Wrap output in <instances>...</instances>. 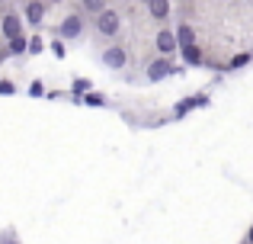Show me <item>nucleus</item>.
Wrapping results in <instances>:
<instances>
[{"label": "nucleus", "instance_id": "obj_1", "mask_svg": "<svg viewBox=\"0 0 253 244\" xmlns=\"http://www.w3.org/2000/svg\"><path fill=\"white\" fill-rule=\"evenodd\" d=\"M199 106H209V97H205V94H196V97L179 100L176 106H173V116H176V119H183L186 113H192V109H199Z\"/></svg>", "mask_w": 253, "mask_h": 244}, {"label": "nucleus", "instance_id": "obj_2", "mask_svg": "<svg viewBox=\"0 0 253 244\" xmlns=\"http://www.w3.org/2000/svg\"><path fill=\"white\" fill-rule=\"evenodd\" d=\"M103 64H106V68H112V71H119V68L128 64V55H125L122 45H109V49L103 51Z\"/></svg>", "mask_w": 253, "mask_h": 244}, {"label": "nucleus", "instance_id": "obj_3", "mask_svg": "<svg viewBox=\"0 0 253 244\" xmlns=\"http://www.w3.org/2000/svg\"><path fill=\"white\" fill-rule=\"evenodd\" d=\"M176 49H179V42H176V29H161V32H157V51H161L164 58L173 55Z\"/></svg>", "mask_w": 253, "mask_h": 244}, {"label": "nucleus", "instance_id": "obj_4", "mask_svg": "<svg viewBox=\"0 0 253 244\" xmlns=\"http://www.w3.org/2000/svg\"><path fill=\"white\" fill-rule=\"evenodd\" d=\"M176 64H170L167 61V58H157V61H151L148 64V77H151V81H164V77H167V74H176Z\"/></svg>", "mask_w": 253, "mask_h": 244}, {"label": "nucleus", "instance_id": "obj_5", "mask_svg": "<svg viewBox=\"0 0 253 244\" xmlns=\"http://www.w3.org/2000/svg\"><path fill=\"white\" fill-rule=\"evenodd\" d=\"M119 26H122V23H119V13H112V10H103V13H99L96 29L103 32V36H116V32H119Z\"/></svg>", "mask_w": 253, "mask_h": 244}, {"label": "nucleus", "instance_id": "obj_6", "mask_svg": "<svg viewBox=\"0 0 253 244\" xmlns=\"http://www.w3.org/2000/svg\"><path fill=\"white\" fill-rule=\"evenodd\" d=\"M81 32H84V19L77 16V13L68 16V19H61V26H58V36H61V39H77Z\"/></svg>", "mask_w": 253, "mask_h": 244}, {"label": "nucleus", "instance_id": "obj_7", "mask_svg": "<svg viewBox=\"0 0 253 244\" xmlns=\"http://www.w3.org/2000/svg\"><path fill=\"white\" fill-rule=\"evenodd\" d=\"M42 19H45V3L42 0H29V3H26V23L39 26Z\"/></svg>", "mask_w": 253, "mask_h": 244}, {"label": "nucleus", "instance_id": "obj_8", "mask_svg": "<svg viewBox=\"0 0 253 244\" xmlns=\"http://www.w3.org/2000/svg\"><path fill=\"white\" fill-rule=\"evenodd\" d=\"M0 29H3L6 39H16V36H23V19H19L16 13H10V16H3V26H0Z\"/></svg>", "mask_w": 253, "mask_h": 244}, {"label": "nucleus", "instance_id": "obj_9", "mask_svg": "<svg viewBox=\"0 0 253 244\" xmlns=\"http://www.w3.org/2000/svg\"><path fill=\"white\" fill-rule=\"evenodd\" d=\"M176 42H179V49H189V45H196V29H192L189 23H179V26H176Z\"/></svg>", "mask_w": 253, "mask_h": 244}, {"label": "nucleus", "instance_id": "obj_10", "mask_svg": "<svg viewBox=\"0 0 253 244\" xmlns=\"http://www.w3.org/2000/svg\"><path fill=\"white\" fill-rule=\"evenodd\" d=\"M179 55H183V61H186V64H192V68L205 61V58H202V49H199V45H189V49H179Z\"/></svg>", "mask_w": 253, "mask_h": 244}, {"label": "nucleus", "instance_id": "obj_11", "mask_svg": "<svg viewBox=\"0 0 253 244\" xmlns=\"http://www.w3.org/2000/svg\"><path fill=\"white\" fill-rule=\"evenodd\" d=\"M148 10H151V16H154V19H167L170 3H167V0H148Z\"/></svg>", "mask_w": 253, "mask_h": 244}, {"label": "nucleus", "instance_id": "obj_12", "mask_svg": "<svg viewBox=\"0 0 253 244\" xmlns=\"http://www.w3.org/2000/svg\"><path fill=\"white\" fill-rule=\"evenodd\" d=\"M10 55H23V51H29V39L26 36H16V39H10Z\"/></svg>", "mask_w": 253, "mask_h": 244}, {"label": "nucleus", "instance_id": "obj_13", "mask_svg": "<svg viewBox=\"0 0 253 244\" xmlns=\"http://www.w3.org/2000/svg\"><path fill=\"white\" fill-rule=\"evenodd\" d=\"M84 103H86V106H106V97L96 94V90H90V94L84 97Z\"/></svg>", "mask_w": 253, "mask_h": 244}, {"label": "nucleus", "instance_id": "obj_14", "mask_svg": "<svg viewBox=\"0 0 253 244\" xmlns=\"http://www.w3.org/2000/svg\"><path fill=\"white\" fill-rule=\"evenodd\" d=\"M84 10H86V13H96V16H99V13L106 10V0H84Z\"/></svg>", "mask_w": 253, "mask_h": 244}, {"label": "nucleus", "instance_id": "obj_15", "mask_svg": "<svg viewBox=\"0 0 253 244\" xmlns=\"http://www.w3.org/2000/svg\"><path fill=\"white\" fill-rule=\"evenodd\" d=\"M247 64H250V55H234L228 68H231V71H237V68H247Z\"/></svg>", "mask_w": 253, "mask_h": 244}, {"label": "nucleus", "instance_id": "obj_16", "mask_svg": "<svg viewBox=\"0 0 253 244\" xmlns=\"http://www.w3.org/2000/svg\"><path fill=\"white\" fill-rule=\"evenodd\" d=\"M74 100H81V94H86V90H90V81H74Z\"/></svg>", "mask_w": 253, "mask_h": 244}, {"label": "nucleus", "instance_id": "obj_17", "mask_svg": "<svg viewBox=\"0 0 253 244\" xmlns=\"http://www.w3.org/2000/svg\"><path fill=\"white\" fill-rule=\"evenodd\" d=\"M42 94H45L42 81H32V84H29V97H42Z\"/></svg>", "mask_w": 253, "mask_h": 244}, {"label": "nucleus", "instance_id": "obj_18", "mask_svg": "<svg viewBox=\"0 0 253 244\" xmlns=\"http://www.w3.org/2000/svg\"><path fill=\"white\" fill-rule=\"evenodd\" d=\"M45 45H42V39H29V55H39Z\"/></svg>", "mask_w": 253, "mask_h": 244}, {"label": "nucleus", "instance_id": "obj_19", "mask_svg": "<svg viewBox=\"0 0 253 244\" xmlns=\"http://www.w3.org/2000/svg\"><path fill=\"white\" fill-rule=\"evenodd\" d=\"M0 94H3V97H10V94H16V87H13L10 81H0Z\"/></svg>", "mask_w": 253, "mask_h": 244}, {"label": "nucleus", "instance_id": "obj_20", "mask_svg": "<svg viewBox=\"0 0 253 244\" xmlns=\"http://www.w3.org/2000/svg\"><path fill=\"white\" fill-rule=\"evenodd\" d=\"M51 49H55V55H58V58H64V45L58 42V39H55V42H51Z\"/></svg>", "mask_w": 253, "mask_h": 244}, {"label": "nucleus", "instance_id": "obj_21", "mask_svg": "<svg viewBox=\"0 0 253 244\" xmlns=\"http://www.w3.org/2000/svg\"><path fill=\"white\" fill-rule=\"evenodd\" d=\"M6 244H19V241H16V235H10V238H6Z\"/></svg>", "mask_w": 253, "mask_h": 244}, {"label": "nucleus", "instance_id": "obj_22", "mask_svg": "<svg viewBox=\"0 0 253 244\" xmlns=\"http://www.w3.org/2000/svg\"><path fill=\"white\" fill-rule=\"evenodd\" d=\"M247 238H250V244H253V228H250V235H247Z\"/></svg>", "mask_w": 253, "mask_h": 244}, {"label": "nucleus", "instance_id": "obj_23", "mask_svg": "<svg viewBox=\"0 0 253 244\" xmlns=\"http://www.w3.org/2000/svg\"><path fill=\"white\" fill-rule=\"evenodd\" d=\"M51 3H61V0H51Z\"/></svg>", "mask_w": 253, "mask_h": 244}, {"label": "nucleus", "instance_id": "obj_24", "mask_svg": "<svg viewBox=\"0 0 253 244\" xmlns=\"http://www.w3.org/2000/svg\"><path fill=\"white\" fill-rule=\"evenodd\" d=\"M144 3H148V0H144Z\"/></svg>", "mask_w": 253, "mask_h": 244}, {"label": "nucleus", "instance_id": "obj_25", "mask_svg": "<svg viewBox=\"0 0 253 244\" xmlns=\"http://www.w3.org/2000/svg\"><path fill=\"white\" fill-rule=\"evenodd\" d=\"M0 244H3V241H0Z\"/></svg>", "mask_w": 253, "mask_h": 244}]
</instances>
